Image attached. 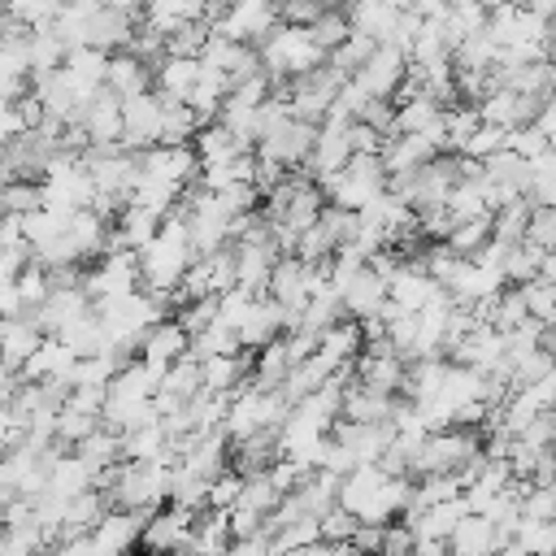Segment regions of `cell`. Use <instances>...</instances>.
Returning a JSON list of instances; mask_svg holds the SVG:
<instances>
[{
	"instance_id": "2",
	"label": "cell",
	"mask_w": 556,
	"mask_h": 556,
	"mask_svg": "<svg viewBox=\"0 0 556 556\" xmlns=\"http://www.w3.org/2000/svg\"><path fill=\"white\" fill-rule=\"evenodd\" d=\"M256 56H261V70L269 78H291V74H304V70H313V65L326 61V52L308 39V30L304 26H287V22H278L256 43Z\"/></svg>"
},
{
	"instance_id": "42",
	"label": "cell",
	"mask_w": 556,
	"mask_h": 556,
	"mask_svg": "<svg viewBox=\"0 0 556 556\" xmlns=\"http://www.w3.org/2000/svg\"><path fill=\"white\" fill-rule=\"evenodd\" d=\"M239 486H243V478L235 473V469H222L217 478H208V486H204V508H230L235 500H239Z\"/></svg>"
},
{
	"instance_id": "4",
	"label": "cell",
	"mask_w": 556,
	"mask_h": 556,
	"mask_svg": "<svg viewBox=\"0 0 556 556\" xmlns=\"http://www.w3.org/2000/svg\"><path fill=\"white\" fill-rule=\"evenodd\" d=\"M191 508H178V504H161L143 517L139 526V539H135V552L143 556H178L187 534H191Z\"/></svg>"
},
{
	"instance_id": "38",
	"label": "cell",
	"mask_w": 556,
	"mask_h": 556,
	"mask_svg": "<svg viewBox=\"0 0 556 556\" xmlns=\"http://www.w3.org/2000/svg\"><path fill=\"white\" fill-rule=\"evenodd\" d=\"M517 517L521 521H556V495L552 486H526L521 500H517Z\"/></svg>"
},
{
	"instance_id": "30",
	"label": "cell",
	"mask_w": 556,
	"mask_h": 556,
	"mask_svg": "<svg viewBox=\"0 0 556 556\" xmlns=\"http://www.w3.org/2000/svg\"><path fill=\"white\" fill-rule=\"evenodd\" d=\"M513 543H517L526 556H552V552H556V526H552V521H521V517H517Z\"/></svg>"
},
{
	"instance_id": "47",
	"label": "cell",
	"mask_w": 556,
	"mask_h": 556,
	"mask_svg": "<svg viewBox=\"0 0 556 556\" xmlns=\"http://www.w3.org/2000/svg\"><path fill=\"white\" fill-rule=\"evenodd\" d=\"M378 539H382V526L378 521H356V530H352V547L361 552V556H374L378 552Z\"/></svg>"
},
{
	"instance_id": "46",
	"label": "cell",
	"mask_w": 556,
	"mask_h": 556,
	"mask_svg": "<svg viewBox=\"0 0 556 556\" xmlns=\"http://www.w3.org/2000/svg\"><path fill=\"white\" fill-rule=\"evenodd\" d=\"M552 426H556V413H552V408H543V413H534V417L517 430V439H521V443H530V447H552Z\"/></svg>"
},
{
	"instance_id": "27",
	"label": "cell",
	"mask_w": 556,
	"mask_h": 556,
	"mask_svg": "<svg viewBox=\"0 0 556 556\" xmlns=\"http://www.w3.org/2000/svg\"><path fill=\"white\" fill-rule=\"evenodd\" d=\"M486 239H491V213H486V217H469V222H456V226L443 235L447 252H456V256H473V252H478Z\"/></svg>"
},
{
	"instance_id": "17",
	"label": "cell",
	"mask_w": 556,
	"mask_h": 556,
	"mask_svg": "<svg viewBox=\"0 0 556 556\" xmlns=\"http://www.w3.org/2000/svg\"><path fill=\"white\" fill-rule=\"evenodd\" d=\"M434 152H439V148H434L430 135H387L378 161H382V174L391 178V174H408V169H417V165L430 161Z\"/></svg>"
},
{
	"instance_id": "11",
	"label": "cell",
	"mask_w": 556,
	"mask_h": 556,
	"mask_svg": "<svg viewBox=\"0 0 556 556\" xmlns=\"http://www.w3.org/2000/svg\"><path fill=\"white\" fill-rule=\"evenodd\" d=\"M278 456H282L278 426H261V430H252V434H243V439H230V447H226V460H230V469H235L239 478L269 469Z\"/></svg>"
},
{
	"instance_id": "32",
	"label": "cell",
	"mask_w": 556,
	"mask_h": 556,
	"mask_svg": "<svg viewBox=\"0 0 556 556\" xmlns=\"http://www.w3.org/2000/svg\"><path fill=\"white\" fill-rule=\"evenodd\" d=\"M521 239H526L530 248H539V252H552V248H556V208H552V204H530Z\"/></svg>"
},
{
	"instance_id": "9",
	"label": "cell",
	"mask_w": 556,
	"mask_h": 556,
	"mask_svg": "<svg viewBox=\"0 0 556 556\" xmlns=\"http://www.w3.org/2000/svg\"><path fill=\"white\" fill-rule=\"evenodd\" d=\"M330 291L339 295L343 317L361 321V317H369V313H378V308H382V300H387V278H382V274H374L369 265H361L356 274H348V278H343V282H334Z\"/></svg>"
},
{
	"instance_id": "49",
	"label": "cell",
	"mask_w": 556,
	"mask_h": 556,
	"mask_svg": "<svg viewBox=\"0 0 556 556\" xmlns=\"http://www.w3.org/2000/svg\"><path fill=\"white\" fill-rule=\"evenodd\" d=\"M222 556H269V543H265L261 534H252V539H230V547H226Z\"/></svg>"
},
{
	"instance_id": "7",
	"label": "cell",
	"mask_w": 556,
	"mask_h": 556,
	"mask_svg": "<svg viewBox=\"0 0 556 556\" xmlns=\"http://www.w3.org/2000/svg\"><path fill=\"white\" fill-rule=\"evenodd\" d=\"M161 135V100L156 91H139V96H122V143L117 148H130V152H143L152 148Z\"/></svg>"
},
{
	"instance_id": "14",
	"label": "cell",
	"mask_w": 556,
	"mask_h": 556,
	"mask_svg": "<svg viewBox=\"0 0 556 556\" xmlns=\"http://www.w3.org/2000/svg\"><path fill=\"white\" fill-rule=\"evenodd\" d=\"M447 361H456V365H465V369H478V374H486V369H495L500 361H504V334L495 330V326H486V321H478L452 352H447Z\"/></svg>"
},
{
	"instance_id": "35",
	"label": "cell",
	"mask_w": 556,
	"mask_h": 556,
	"mask_svg": "<svg viewBox=\"0 0 556 556\" xmlns=\"http://www.w3.org/2000/svg\"><path fill=\"white\" fill-rule=\"evenodd\" d=\"M517 291H521V304H526V313L534 321H552L556 317V282L552 278H530Z\"/></svg>"
},
{
	"instance_id": "25",
	"label": "cell",
	"mask_w": 556,
	"mask_h": 556,
	"mask_svg": "<svg viewBox=\"0 0 556 556\" xmlns=\"http://www.w3.org/2000/svg\"><path fill=\"white\" fill-rule=\"evenodd\" d=\"M74 456H78L91 473H100V469H109V465L122 460V434H113L109 426H96L87 439L74 443Z\"/></svg>"
},
{
	"instance_id": "3",
	"label": "cell",
	"mask_w": 556,
	"mask_h": 556,
	"mask_svg": "<svg viewBox=\"0 0 556 556\" xmlns=\"http://www.w3.org/2000/svg\"><path fill=\"white\" fill-rule=\"evenodd\" d=\"M339 83H343V74H339L330 61H321V65H313V70H304V74H291V78H287V109H291V117L321 122V113L330 109Z\"/></svg>"
},
{
	"instance_id": "5",
	"label": "cell",
	"mask_w": 556,
	"mask_h": 556,
	"mask_svg": "<svg viewBox=\"0 0 556 556\" xmlns=\"http://www.w3.org/2000/svg\"><path fill=\"white\" fill-rule=\"evenodd\" d=\"M404 74H408V56L395 48V43H374V52L356 65V74H352V83L365 91V96H378V100H391L395 91H400V83H404Z\"/></svg>"
},
{
	"instance_id": "22",
	"label": "cell",
	"mask_w": 556,
	"mask_h": 556,
	"mask_svg": "<svg viewBox=\"0 0 556 556\" xmlns=\"http://www.w3.org/2000/svg\"><path fill=\"white\" fill-rule=\"evenodd\" d=\"M70 365H74V352H70L56 334H43L39 348L26 356V365H22L17 374L30 378V382H39V378H65V382H70Z\"/></svg>"
},
{
	"instance_id": "51",
	"label": "cell",
	"mask_w": 556,
	"mask_h": 556,
	"mask_svg": "<svg viewBox=\"0 0 556 556\" xmlns=\"http://www.w3.org/2000/svg\"><path fill=\"white\" fill-rule=\"evenodd\" d=\"M321 556H361V552H356L352 543H326V547H321Z\"/></svg>"
},
{
	"instance_id": "12",
	"label": "cell",
	"mask_w": 556,
	"mask_h": 556,
	"mask_svg": "<svg viewBox=\"0 0 556 556\" xmlns=\"http://www.w3.org/2000/svg\"><path fill=\"white\" fill-rule=\"evenodd\" d=\"M135 22L139 17H130V13H122V9H113L109 0L83 22V43L87 48H100V52H122L126 43H130V35H135Z\"/></svg>"
},
{
	"instance_id": "8",
	"label": "cell",
	"mask_w": 556,
	"mask_h": 556,
	"mask_svg": "<svg viewBox=\"0 0 556 556\" xmlns=\"http://www.w3.org/2000/svg\"><path fill=\"white\" fill-rule=\"evenodd\" d=\"M78 126L87 135V148H113V143H122V96H113L109 87H100L78 109Z\"/></svg>"
},
{
	"instance_id": "28",
	"label": "cell",
	"mask_w": 556,
	"mask_h": 556,
	"mask_svg": "<svg viewBox=\"0 0 556 556\" xmlns=\"http://www.w3.org/2000/svg\"><path fill=\"white\" fill-rule=\"evenodd\" d=\"M156 391H165V395H174V400H187L191 391H200V361L178 356L174 365H165V369H161Z\"/></svg>"
},
{
	"instance_id": "20",
	"label": "cell",
	"mask_w": 556,
	"mask_h": 556,
	"mask_svg": "<svg viewBox=\"0 0 556 556\" xmlns=\"http://www.w3.org/2000/svg\"><path fill=\"white\" fill-rule=\"evenodd\" d=\"M248 369H252V356L248 352H217V356H204L200 361V387L208 391H235L248 382Z\"/></svg>"
},
{
	"instance_id": "40",
	"label": "cell",
	"mask_w": 556,
	"mask_h": 556,
	"mask_svg": "<svg viewBox=\"0 0 556 556\" xmlns=\"http://www.w3.org/2000/svg\"><path fill=\"white\" fill-rule=\"evenodd\" d=\"M13 282H17V300H22V308H35V304L48 295V274H43L39 261H26V265L13 274Z\"/></svg>"
},
{
	"instance_id": "1",
	"label": "cell",
	"mask_w": 556,
	"mask_h": 556,
	"mask_svg": "<svg viewBox=\"0 0 556 556\" xmlns=\"http://www.w3.org/2000/svg\"><path fill=\"white\" fill-rule=\"evenodd\" d=\"M195 256H191V243H187V226H182V213H165L161 217V226H156V235L135 252V269H139V287L143 291H152V295H161L165 304H169V291L178 287V278H182V269L191 265Z\"/></svg>"
},
{
	"instance_id": "44",
	"label": "cell",
	"mask_w": 556,
	"mask_h": 556,
	"mask_svg": "<svg viewBox=\"0 0 556 556\" xmlns=\"http://www.w3.org/2000/svg\"><path fill=\"white\" fill-rule=\"evenodd\" d=\"M504 148H513V152H517L521 161H530V156H539V152H547V148H552V139H547V135H539V130H534V126L526 122V126H517V130H508V143H504Z\"/></svg>"
},
{
	"instance_id": "29",
	"label": "cell",
	"mask_w": 556,
	"mask_h": 556,
	"mask_svg": "<svg viewBox=\"0 0 556 556\" xmlns=\"http://www.w3.org/2000/svg\"><path fill=\"white\" fill-rule=\"evenodd\" d=\"M304 30H308V39H313L321 52H330V48H339V43L348 39L352 26H348V13H343V9H321Z\"/></svg>"
},
{
	"instance_id": "31",
	"label": "cell",
	"mask_w": 556,
	"mask_h": 556,
	"mask_svg": "<svg viewBox=\"0 0 556 556\" xmlns=\"http://www.w3.org/2000/svg\"><path fill=\"white\" fill-rule=\"evenodd\" d=\"M200 130L195 113L187 104H161V135L156 143H191V135Z\"/></svg>"
},
{
	"instance_id": "34",
	"label": "cell",
	"mask_w": 556,
	"mask_h": 556,
	"mask_svg": "<svg viewBox=\"0 0 556 556\" xmlns=\"http://www.w3.org/2000/svg\"><path fill=\"white\" fill-rule=\"evenodd\" d=\"M369 52H374V39H369V35H361V30H348V39H343L339 48H330V52H326V61H330L343 78H352V74H356V65H361Z\"/></svg>"
},
{
	"instance_id": "16",
	"label": "cell",
	"mask_w": 556,
	"mask_h": 556,
	"mask_svg": "<svg viewBox=\"0 0 556 556\" xmlns=\"http://www.w3.org/2000/svg\"><path fill=\"white\" fill-rule=\"evenodd\" d=\"M195 74H200V61L195 56H161L152 65V91H156V100L161 104H182L187 91H191V83H195Z\"/></svg>"
},
{
	"instance_id": "50",
	"label": "cell",
	"mask_w": 556,
	"mask_h": 556,
	"mask_svg": "<svg viewBox=\"0 0 556 556\" xmlns=\"http://www.w3.org/2000/svg\"><path fill=\"white\" fill-rule=\"evenodd\" d=\"M413 556H447V539H413Z\"/></svg>"
},
{
	"instance_id": "52",
	"label": "cell",
	"mask_w": 556,
	"mask_h": 556,
	"mask_svg": "<svg viewBox=\"0 0 556 556\" xmlns=\"http://www.w3.org/2000/svg\"><path fill=\"white\" fill-rule=\"evenodd\" d=\"M478 4H482V9L491 13V9H500V4H517V0H478Z\"/></svg>"
},
{
	"instance_id": "18",
	"label": "cell",
	"mask_w": 556,
	"mask_h": 556,
	"mask_svg": "<svg viewBox=\"0 0 556 556\" xmlns=\"http://www.w3.org/2000/svg\"><path fill=\"white\" fill-rule=\"evenodd\" d=\"M313 352H317V356H321L330 369H348V365H352V356L361 352V326H356L352 317L330 321V326L317 334Z\"/></svg>"
},
{
	"instance_id": "41",
	"label": "cell",
	"mask_w": 556,
	"mask_h": 556,
	"mask_svg": "<svg viewBox=\"0 0 556 556\" xmlns=\"http://www.w3.org/2000/svg\"><path fill=\"white\" fill-rule=\"evenodd\" d=\"M352 530H356V517H352L348 508H339V504H330V508L317 517V539H321V543H348Z\"/></svg>"
},
{
	"instance_id": "23",
	"label": "cell",
	"mask_w": 556,
	"mask_h": 556,
	"mask_svg": "<svg viewBox=\"0 0 556 556\" xmlns=\"http://www.w3.org/2000/svg\"><path fill=\"white\" fill-rule=\"evenodd\" d=\"M191 152H195V161H200V169L204 165H226L230 156H239V152H248L222 122H204L195 135H191Z\"/></svg>"
},
{
	"instance_id": "45",
	"label": "cell",
	"mask_w": 556,
	"mask_h": 556,
	"mask_svg": "<svg viewBox=\"0 0 556 556\" xmlns=\"http://www.w3.org/2000/svg\"><path fill=\"white\" fill-rule=\"evenodd\" d=\"M304 543H317V517H300V521H287L269 547H304Z\"/></svg>"
},
{
	"instance_id": "33",
	"label": "cell",
	"mask_w": 556,
	"mask_h": 556,
	"mask_svg": "<svg viewBox=\"0 0 556 556\" xmlns=\"http://www.w3.org/2000/svg\"><path fill=\"white\" fill-rule=\"evenodd\" d=\"M174 321L182 326L187 339L200 334V330H208V326L217 321V295H200V300H182V304H174Z\"/></svg>"
},
{
	"instance_id": "13",
	"label": "cell",
	"mask_w": 556,
	"mask_h": 556,
	"mask_svg": "<svg viewBox=\"0 0 556 556\" xmlns=\"http://www.w3.org/2000/svg\"><path fill=\"white\" fill-rule=\"evenodd\" d=\"M135 356H139L143 365H152V369H165V365H174L178 356H187V334H182V326H178L174 317H161V321H152V326L139 334V343H135Z\"/></svg>"
},
{
	"instance_id": "43",
	"label": "cell",
	"mask_w": 556,
	"mask_h": 556,
	"mask_svg": "<svg viewBox=\"0 0 556 556\" xmlns=\"http://www.w3.org/2000/svg\"><path fill=\"white\" fill-rule=\"evenodd\" d=\"M4 9H9L17 22H26V26H43V22L56 17L61 0H4Z\"/></svg>"
},
{
	"instance_id": "39",
	"label": "cell",
	"mask_w": 556,
	"mask_h": 556,
	"mask_svg": "<svg viewBox=\"0 0 556 556\" xmlns=\"http://www.w3.org/2000/svg\"><path fill=\"white\" fill-rule=\"evenodd\" d=\"M213 200L222 204L226 217H239V213H252L261 204V191L252 182H226L222 191H213Z\"/></svg>"
},
{
	"instance_id": "37",
	"label": "cell",
	"mask_w": 556,
	"mask_h": 556,
	"mask_svg": "<svg viewBox=\"0 0 556 556\" xmlns=\"http://www.w3.org/2000/svg\"><path fill=\"white\" fill-rule=\"evenodd\" d=\"M235 504H248V508H256V513H269L274 504H278V486L269 482V473L261 469V473H243V486H239V500Z\"/></svg>"
},
{
	"instance_id": "21",
	"label": "cell",
	"mask_w": 556,
	"mask_h": 556,
	"mask_svg": "<svg viewBox=\"0 0 556 556\" xmlns=\"http://www.w3.org/2000/svg\"><path fill=\"white\" fill-rule=\"evenodd\" d=\"M104 87L113 96H139V91L152 87V70L139 56H130L126 48L122 52H109V61H104Z\"/></svg>"
},
{
	"instance_id": "10",
	"label": "cell",
	"mask_w": 556,
	"mask_h": 556,
	"mask_svg": "<svg viewBox=\"0 0 556 556\" xmlns=\"http://www.w3.org/2000/svg\"><path fill=\"white\" fill-rule=\"evenodd\" d=\"M504 543H508V534L482 513H465L447 534V552L452 556H495Z\"/></svg>"
},
{
	"instance_id": "36",
	"label": "cell",
	"mask_w": 556,
	"mask_h": 556,
	"mask_svg": "<svg viewBox=\"0 0 556 556\" xmlns=\"http://www.w3.org/2000/svg\"><path fill=\"white\" fill-rule=\"evenodd\" d=\"M508 143V130L504 126H491V122H478L473 130H469V139L460 143V152L465 156H473V161H486L491 152H500Z\"/></svg>"
},
{
	"instance_id": "48",
	"label": "cell",
	"mask_w": 556,
	"mask_h": 556,
	"mask_svg": "<svg viewBox=\"0 0 556 556\" xmlns=\"http://www.w3.org/2000/svg\"><path fill=\"white\" fill-rule=\"evenodd\" d=\"M13 313H22L17 282H13V274H4V269H0V317H13Z\"/></svg>"
},
{
	"instance_id": "19",
	"label": "cell",
	"mask_w": 556,
	"mask_h": 556,
	"mask_svg": "<svg viewBox=\"0 0 556 556\" xmlns=\"http://www.w3.org/2000/svg\"><path fill=\"white\" fill-rule=\"evenodd\" d=\"M443 104L430 100L426 91L413 96H395V117H391V135H426L430 126H439Z\"/></svg>"
},
{
	"instance_id": "26",
	"label": "cell",
	"mask_w": 556,
	"mask_h": 556,
	"mask_svg": "<svg viewBox=\"0 0 556 556\" xmlns=\"http://www.w3.org/2000/svg\"><path fill=\"white\" fill-rule=\"evenodd\" d=\"M204 39H208V22L187 17V22H178V26L165 30V56H200Z\"/></svg>"
},
{
	"instance_id": "24",
	"label": "cell",
	"mask_w": 556,
	"mask_h": 556,
	"mask_svg": "<svg viewBox=\"0 0 556 556\" xmlns=\"http://www.w3.org/2000/svg\"><path fill=\"white\" fill-rule=\"evenodd\" d=\"M465 513H469V508H465L460 495H456V500H434V504H426L417 517H408V530H413V539H447L452 526H456Z\"/></svg>"
},
{
	"instance_id": "6",
	"label": "cell",
	"mask_w": 556,
	"mask_h": 556,
	"mask_svg": "<svg viewBox=\"0 0 556 556\" xmlns=\"http://www.w3.org/2000/svg\"><path fill=\"white\" fill-rule=\"evenodd\" d=\"M274 26H278L274 0H230L208 30L226 35V39H239V43H261Z\"/></svg>"
},
{
	"instance_id": "15",
	"label": "cell",
	"mask_w": 556,
	"mask_h": 556,
	"mask_svg": "<svg viewBox=\"0 0 556 556\" xmlns=\"http://www.w3.org/2000/svg\"><path fill=\"white\" fill-rule=\"evenodd\" d=\"M39 339H43V330L35 326V317L26 308L13 313V317H4V330H0V369L17 374L26 365V356L39 348Z\"/></svg>"
}]
</instances>
